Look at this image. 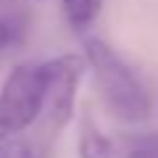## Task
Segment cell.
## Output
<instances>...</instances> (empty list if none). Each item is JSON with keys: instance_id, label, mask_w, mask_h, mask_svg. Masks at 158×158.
<instances>
[{"instance_id": "obj_4", "label": "cell", "mask_w": 158, "mask_h": 158, "mask_svg": "<svg viewBox=\"0 0 158 158\" xmlns=\"http://www.w3.org/2000/svg\"><path fill=\"white\" fill-rule=\"evenodd\" d=\"M116 158H158V132L121 137L116 145Z\"/></svg>"}, {"instance_id": "obj_2", "label": "cell", "mask_w": 158, "mask_h": 158, "mask_svg": "<svg viewBox=\"0 0 158 158\" xmlns=\"http://www.w3.org/2000/svg\"><path fill=\"white\" fill-rule=\"evenodd\" d=\"M50 87V61L21 63L0 87V132H27L45 111Z\"/></svg>"}, {"instance_id": "obj_8", "label": "cell", "mask_w": 158, "mask_h": 158, "mask_svg": "<svg viewBox=\"0 0 158 158\" xmlns=\"http://www.w3.org/2000/svg\"><path fill=\"white\" fill-rule=\"evenodd\" d=\"M13 45V37H11V32L6 29V24L0 21V50H6V48H11Z\"/></svg>"}, {"instance_id": "obj_6", "label": "cell", "mask_w": 158, "mask_h": 158, "mask_svg": "<svg viewBox=\"0 0 158 158\" xmlns=\"http://www.w3.org/2000/svg\"><path fill=\"white\" fill-rule=\"evenodd\" d=\"M0 21L11 32L13 45L24 42V37L29 32V11L24 8V3H19V0H0Z\"/></svg>"}, {"instance_id": "obj_5", "label": "cell", "mask_w": 158, "mask_h": 158, "mask_svg": "<svg viewBox=\"0 0 158 158\" xmlns=\"http://www.w3.org/2000/svg\"><path fill=\"white\" fill-rule=\"evenodd\" d=\"M63 16L74 32H85L92 21L98 19L103 8V0H61Z\"/></svg>"}, {"instance_id": "obj_7", "label": "cell", "mask_w": 158, "mask_h": 158, "mask_svg": "<svg viewBox=\"0 0 158 158\" xmlns=\"http://www.w3.org/2000/svg\"><path fill=\"white\" fill-rule=\"evenodd\" d=\"M0 158H42L24 132H0Z\"/></svg>"}, {"instance_id": "obj_1", "label": "cell", "mask_w": 158, "mask_h": 158, "mask_svg": "<svg viewBox=\"0 0 158 158\" xmlns=\"http://www.w3.org/2000/svg\"><path fill=\"white\" fill-rule=\"evenodd\" d=\"M85 61L87 69H92L95 87L113 116H118L121 121H129V124L145 121L150 116V108H153L150 92L145 90L140 77L121 61V56H116L111 45H106L103 40L95 37L87 40Z\"/></svg>"}, {"instance_id": "obj_3", "label": "cell", "mask_w": 158, "mask_h": 158, "mask_svg": "<svg viewBox=\"0 0 158 158\" xmlns=\"http://www.w3.org/2000/svg\"><path fill=\"white\" fill-rule=\"evenodd\" d=\"M79 158H116V142L85 121V129L79 135Z\"/></svg>"}]
</instances>
